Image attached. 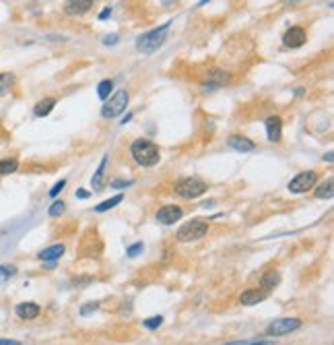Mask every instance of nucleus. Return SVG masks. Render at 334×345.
Listing matches in <instances>:
<instances>
[{
    "label": "nucleus",
    "instance_id": "obj_1",
    "mask_svg": "<svg viewBox=\"0 0 334 345\" xmlns=\"http://www.w3.org/2000/svg\"><path fill=\"white\" fill-rule=\"evenodd\" d=\"M130 155L132 159L142 166V168H155L159 162H161V151L159 147L153 143V141H147V139H136L132 141L130 145Z\"/></svg>",
    "mask_w": 334,
    "mask_h": 345
},
{
    "label": "nucleus",
    "instance_id": "obj_2",
    "mask_svg": "<svg viewBox=\"0 0 334 345\" xmlns=\"http://www.w3.org/2000/svg\"><path fill=\"white\" fill-rule=\"evenodd\" d=\"M170 25L172 23H165L161 27H155V29L138 35L136 37V50L142 52V54H153L155 50H159V48L163 45V41H165L167 31H170Z\"/></svg>",
    "mask_w": 334,
    "mask_h": 345
},
{
    "label": "nucleus",
    "instance_id": "obj_3",
    "mask_svg": "<svg viewBox=\"0 0 334 345\" xmlns=\"http://www.w3.org/2000/svg\"><path fill=\"white\" fill-rule=\"evenodd\" d=\"M206 190H208V184H206L202 178H198V176L180 178V180L174 184V192H176L178 196H182V199H186V201L198 199V196H202Z\"/></svg>",
    "mask_w": 334,
    "mask_h": 345
},
{
    "label": "nucleus",
    "instance_id": "obj_4",
    "mask_svg": "<svg viewBox=\"0 0 334 345\" xmlns=\"http://www.w3.org/2000/svg\"><path fill=\"white\" fill-rule=\"evenodd\" d=\"M128 102H130V95H128L126 89L116 91V93L107 100V104L101 108V116H103V118H116V116H120V114L128 108Z\"/></svg>",
    "mask_w": 334,
    "mask_h": 345
},
{
    "label": "nucleus",
    "instance_id": "obj_5",
    "mask_svg": "<svg viewBox=\"0 0 334 345\" xmlns=\"http://www.w3.org/2000/svg\"><path fill=\"white\" fill-rule=\"evenodd\" d=\"M206 234H208V223L202 219H192L178 229V240L180 242H196V240H202Z\"/></svg>",
    "mask_w": 334,
    "mask_h": 345
},
{
    "label": "nucleus",
    "instance_id": "obj_6",
    "mask_svg": "<svg viewBox=\"0 0 334 345\" xmlns=\"http://www.w3.org/2000/svg\"><path fill=\"white\" fill-rule=\"evenodd\" d=\"M316 182H318V174L314 172V170H309V172H301V174H297L291 182H289V192L291 194H303V192H307V190H312L314 186H316Z\"/></svg>",
    "mask_w": 334,
    "mask_h": 345
},
{
    "label": "nucleus",
    "instance_id": "obj_7",
    "mask_svg": "<svg viewBox=\"0 0 334 345\" xmlns=\"http://www.w3.org/2000/svg\"><path fill=\"white\" fill-rule=\"evenodd\" d=\"M301 327V320L299 318H276V320H272L270 325H268V329H266V333L270 335V337H281V335H289V333H293V331H297Z\"/></svg>",
    "mask_w": 334,
    "mask_h": 345
},
{
    "label": "nucleus",
    "instance_id": "obj_8",
    "mask_svg": "<svg viewBox=\"0 0 334 345\" xmlns=\"http://www.w3.org/2000/svg\"><path fill=\"white\" fill-rule=\"evenodd\" d=\"M182 215H184V209L180 205H165L155 213V219L161 225H174L176 221L182 219Z\"/></svg>",
    "mask_w": 334,
    "mask_h": 345
},
{
    "label": "nucleus",
    "instance_id": "obj_9",
    "mask_svg": "<svg viewBox=\"0 0 334 345\" xmlns=\"http://www.w3.org/2000/svg\"><path fill=\"white\" fill-rule=\"evenodd\" d=\"M268 298V291H264L262 287H250V289H244L242 295H240V304L242 306H256L260 302H264Z\"/></svg>",
    "mask_w": 334,
    "mask_h": 345
},
{
    "label": "nucleus",
    "instance_id": "obj_10",
    "mask_svg": "<svg viewBox=\"0 0 334 345\" xmlns=\"http://www.w3.org/2000/svg\"><path fill=\"white\" fill-rule=\"evenodd\" d=\"M307 41V33L303 27H291L287 29V33L283 35V43L285 48H301Z\"/></svg>",
    "mask_w": 334,
    "mask_h": 345
},
{
    "label": "nucleus",
    "instance_id": "obj_11",
    "mask_svg": "<svg viewBox=\"0 0 334 345\" xmlns=\"http://www.w3.org/2000/svg\"><path fill=\"white\" fill-rule=\"evenodd\" d=\"M266 136H268V141L270 143H278L281 141V136H283V120L278 118V116H270V118H266Z\"/></svg>",
    "mask_w": 334,
    "mask_h": 345
},
{
    "label": "nucleus",
    "instance_id": "obj_12",
    "mask_svg": "<svg viewBox=\"0 0 334 345\" xmlns=\"http://www.w3.org/2000/svg\"><path fill=\"white\" fill-rule=\"evenodd\" d=\"M227 145L231 147V149L240 151V153H250V151H254V149H256V143H254V141H250L248 136H242V134H233V136H229Z\"/></svg>",
    "mask_w": 334,
    "mask_h": 345
},
{
    "label": "nucleus",
    "instance_id": "obj_13",
    "mask_svg": "<svg viewBox=\"0 0 334 345\" xmlns=\"http://www.w3.org/2000/svg\"><path fill=\"white\" fill-rule=\"evenodd\" d=\"M229 81H231V75H229L227 71H223V68H210V71L206 73V83L212 85L214 89L227 85Z\"/></svg>",
    "mask_w": 334,
    "mask_h": 345
},
{
    "label": "nucleus",
    "instance_id": "obj_14",
    "mask_svg": "<svg viewBox=\"0 0 334 345\" xmlns=\"http://www.w3.org/2000/svg\"><path fill=\"white\" fill-rule=\"evenodd\" d=\"M39 304H35V302H21V304H17V308H15V312H17V316L19 318H23V320H33V318H37L39 316Z\"/></svg>",
    "mask_w": 334,
    "mask_h": 345
},
{
    "label": "nucleus",
    "instance_id": "obj_15",
    "mask_svg": "<svg viewBox=\"0 0 334 345\" xmlns=\"http://www.w3.org/2000/svg\"><path fill=\"white\" fill-rule=\"evenodd\" d=\"M62 255H64V244H54V246H47V248H43V250L37 255V259L52 263V261H58Z\"/></svg>",
    "mask_w": 334,
    "mask_h": 345
},
{
    "label": "nucleus",
    "instance_id": "obj_16",
    "mask_svg": "<svg viewBox=\"0 0 334 345\" xmlns=\"http://www.w3.org/2000/svg\"><path fill=\"white\" fill-rule=\"evenodd\" d=\"M278 283H281V273L274 271V269L266 271V273L262 275V279H260V287H262L264 291H272Z\"/></svg>",
    "mask_w": 334,
    "mask_h": 345
},
{
    "label": "nucleus",
    "instance_id": "obj_17",
    "mask_svg": "<svg viewBox=\"0 0 334 345\" xmlns=\"http://www.w3.org/2000/svg\"><path fill=\"white\" fill-rule=\"evenodd\" d=\"M93 5V0H68L66 3V13L68 15H85Z\"/></svg>",
    "mask_w": 334,
    "mask_h": 345
},
{
    "label": "nucleus",
    "instance_id": "obj_18",
    "mask_svg": "<svg viewBox=\"0 0 334 345\" xmlns=\"http://www.w3.org/2000/svg\"><path fill=\"white\" fill-rule=\"evenodd\" d=\"M54 106H56V100H54V97H43L41 102L35 104L33 114H35L37 118H43V116H47V114L54 110Z\"/></svg>",
    "mask_w": 334,
    "mask_h": 345
},
{
    "label": "nucleus",
    "instance_id": "obj_19",
    "mask_svg": "<svg viewBox=\"0 0 334 345\" xmlns=\"http://www.w3.org/2000/svg\"><path fill=\"white\" fill-rule=\"evenodd\" d=\"M19 170V159L17 157H3L0 159V176H9Z\"/></svg>",
    "mask_w": 334,
    "mask_h": 345
},
{
    "label": "nucleus",
    "instance_id": "obj_20",
    "mask_svg": "<svg viewBox=\"0 0 334 345\" xmlns=\"http://www.w3.org/2000/svg\"><path fill=\"white\" fill-rule=\"evenodd\" d=\"M107 155L101 159V164H99V168H97V172L93 174V180H91V184H93V190H99L101 186H103V176H105V170H107Z\"/></svg>",
    "mask_w": 334,
    "mask_h": 345
},
{
    "label": "nucleus",
    "instance_id": "obj_21",
    "mask_svg": "<svg viewBox=\"0 0 334 345\" xmlns=\"http://www.w3.org/2000/svg\"><path fill=\"white\" fill-rule=\"evenodd\" d=\"M316 196H318V199H332V196H334V182H332V178H328L326 182H322L316 188Z\"/></svg>",
    "mask_w": 334,
    "mask_h": 345
},
{
    "label": "nucleus",
    "instance_id": "obj_22",
    "mask_svg": "<svg viewBox=\"0 0 334 345\" xmlns=\"http://www.w3.org/2000/svg\"><path fill=\"white\" fill-rule=\"evenodd\" d=\"M122 201H124V194H116V196H111V199L99 203V205L95 207V211H97V213H105V211H109V209H114L116 205H120Z\"/></svg>",
    "mask_w": 334,
    "mask_h": 345
},
{
    "label": "nucleus",
    "instance_id": "obj_23",
    "mask_svg": "<svg viewBox=\"0 0 334 345\" xmlns=\"http://www.w3.org/2000/svg\"><path fill=\"white\" fill-rule=\"evenodd\" d=\"M15 85V75L13 73H0V95H7Z\"/></svg>",
    "mask_w": 334,
    "mask_h": 345
},
{
    "label": "nucleus",
    "instance_id": "obj_24",
    "mask_svg": "<svg viewBox=\"0 0 334 345\" xmlns=\"http://www.w3.org/2000/svg\"><path fill=\"white\" fill-rule=\"evenodd\" d=\"M114 89V83H111L109 79H105V81H101L99 85H97V95H99V100H107L109 97V91Z\"/></svg>",
    "mask_w": 334,
    "mask_h": 345
},
{
    "label": "nucleus",
    "instance_id": "obj_25",
    "mask_svg": "<svg viewBox=\"0 0 334 345\" xmlns=\"http://www.w3.org/2000/svg\"><path fill=\"white\" fill-rule=\"evenodd\" d=\"M64 209H66V205H64V201H56V203H52V207H50V217H60L62 213H64Z\"/></svg>",
    "mask_w": 334,
    "mask_h": 345
},
{
    "label": "nucleus",
    "instance_id": "obj_26",
    "mask_svg": "<svg viewBox=\"0 0 334 345\" xmlns=\"http://www.w3.org/2000/svg\"><path fill=\"white\" fill-rule=\"evenodd\" d=\"M161 325H163V316H151V318H145V320H142V327H147V329H151V331L159 329Z\"/></svg>",
    "mask_w": 334,
    "mask_h": 345
},
{
    "label": "nucleus",
    "instance_id": "obj_27",
    "mask_svg": "<svg viewBox=\"0 0 334 345\" xmlns=\"http://www.w3.org/2000/svg\"><path fill=\"white\" fill-rule=\"evenodd\" d=\"M66 186V180H60V182H56L54 186H52V190H50V196L54 199V196H58L60 192H62V188Z\"/></svg>",
    "mask_w": 334,
    "mask_h": 345
},
{
    "label": "nucleus",
    "instance_id": "obj_28",
    "mask_svg": "<svg viewBox=\"0 0 334 345\" xmlns=\"http://www.w3.org/2000/svg\"><path fill=\"white\" fill-rule=\"evenodd\" d=\"M15 275V267H0V281H7Z\"/></svg>",
    "mask_w": 334,
    "mask_h": 345
},
{
    "label": "nucleus",
    "instance_id": "obj_29",
    "mask_svg": "<svg viewBox=\"0 0 334 345\" xmlns=\"http://www.w3.org/2000/svg\"><path fill=\"white\" fill-rule=\"evenodd\" d=\"M142 248H145V246H142V242H136V244H132V246H128V257H136L138 252H142Z\"/></svg>",
    "mask_w": 334,
    "mask_h": 345
},
{
    "label": "nucleus",
    "instance_id": "obj_30",
    "mask_svg": "<svg viewBox=\"0 0 334 345\" xmlns=\"http://www.w3.org/2000/svg\"><path fill=\"white\" fill-rule=\"evenodd\" d=\"M97 308H99V302H93V304H85V308H81V314H83V316H87V314L95 312Z\"/></svg>",
    "mask_w": 334,
    "mask_h": 345
},
{
    "label": "nucleus",
    "instance_id": "obj_31",
    "mask_svg": "<svg viewBox=\"0 0 334 345\" xmlns=\"http://www.w3.org/2000/svg\"><path fill=\"white\" fill-rule=\"evenodd\" d=\"M118 39H120L118 33H111V35H105V37H103V43H105V45H116Z\"/></svg>",
    "mask_w": 334,
    "mask_h": 345
},
{
    "label": "nucleus",
    "instance_id": "obj_32",
    "mask_svg": "<svg viewBox=\"0 0 334 345\" xmlns=\"http://www.w3.org/2000/svg\"><path fill=\"white\" fill-rule=\"evenodd\" d=\"M111 186L114 188H126V186H132V180H114Z\"/></svg>",
    "mask_w": 334,
    "mask_h": 345
},
{
    "label": "nucleus",
    "instance_id": "obj_33",
    "mask_svg": "<svg viewBox=\"0 0 334 345\" xmlns=\"http://www.w3.org/2000/svg\"><path fill=\"white\" fill-rule=\"evenodd\" d=\"M77 196H79V199H89L91 192H89V190H85V188H79V190H77Z\"/></svg>",
    "mask_w": 334,
    "mask_h": 345
},
{
    "label": "nucleus",
    "instance_id": "obj_34",
    "mask_svg": "<svg viewBox=\"0 0 334 345\" xmlns=\"http://www.w3.org/2000/svg\"><path fill=\"white\" fill-rule=\"evenodd\" d=\"M0 345H21V341H15V339H3V337H0Z\"/></svg>",
    "mask_w": 334,
    "mask_h": 345
},
{
    "label": "nucleus",
    "instance_id": "obj_35",
    "mask_svg": "<svg viewBox=\"0 0 334 345\" xmlns=\"http://www.w3.org/2000/svg\"><path fill=\"white\" fill-rule=\"evenodd\" d=\"M109 15H111V7H105V9H103V11H101V13H99V19H101V21H103V19H107V17H109Z\"/></svg>",
    "mask_w": 334,
    "mask_h": 345
},
{
    "label": "nucleus",
    "instance_id": "obj_36",
    "mask_svg": "<svg viewBox=\"0 0 334 345\" xmlns=\"http://www.w3.org/2000/svg\"><path fill=\"white\" fill-rule=\"evenodd\" d=\"M248 345H274L272 341H248Z\"/></svg>",
    "mask_w": 334,
    "mask_h": 345
},
{
    "label": "nucleus",
    "instance_id": "obj_37",
    "mask_svg": "<svg viewBox=\"0 0 334 345\" xmlns=\"http://www.w3.org/2000/svg\"><path fill=\"white\" fill-rule=\"evenodd\" d=\"M223 345H248V341H235V343H223Z\"/></svg>",
    "mask_w": 334,
    "mask_h": 345
},
{
    "label": "nucleus",
    "instance_id": "obj_38",
    "mask_svg": "<svg viewBox=\"0 0 334 345\" xmlns=\"http://www.w3.org/2000/svg\"><path fill=\"white\" fill-rule=\"evenodd\" d=\"M132 120V114H126L124 118H122V124H126V122H130Z\"/></svg>",
    "mask_w": 334,
    "mask_h": 345
},
{
    "label": "nucleus",
    "instance_id": "obj_39",
    "mask_svg": "<svg viewBox=\"0 0 334 345\" xmlns=\"http://www.w3.org/2000/svg\"><path fill=\"white\" fill-rule=\"evenodd\" d=\"M324 159H326V162H328V164H330V162H332V151H328V153H326V157H324Z\"/></svg>",
    "mask_w": 334,
    "mask_h": 345
},
{
    "label": "nucleus",
    "instance_id": "obj_40",
    "mask_svg": "<svg viewBox=\"0 0 334 345\" xmlns=\"http://www.w3.org/2000/svg\"><path fill=\"white\" fill-rule=\"evenodd\" d=\"M210 3V0H200V3H198V7H204V5H208Z\"/></svg>",
    "mask_w": 334,
    "mask_h": 345
}]
</instances>
